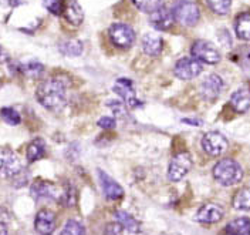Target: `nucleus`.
Listing matches in <instances>:
<instances>
[{
	"instance_id": "nucleus-1",
	"label": "nucleus",
	"mask_w": 250,
	"mask_h": 235,
	"mask_svg": "<svg viewBox=\"0 0 250 235\" xmlns=\"http://www.w3.org/2000/svg\"><path fill=\"white\" fill-rule=\"evenodd\" d=\"M37 101L47 110L59 111L67 104V84L62 78H48L36 90Z\"/></svg>"
},
{
	"instance_id": "nucleus-2",
	"label": "nucleus",
	"mask_w": 250,
	"mask_h": 235,
	"mask_svg": "<svg viewBox=\"0 0 250 235\" xmlns=\"http://www.w3.org/2000/svg\"><path fill=\"white\" fill-rule=\"evenodd\" d=\"M213 177L220 186L232 187L242 181L243 170L237 161H234L232 158H223L215 164Z\"/></svg>"
},
{
	"instance_id": "nucleus-3",
	"label": "nucleus",
	"mask_w": 250,
	"mask_h": 235,
	"mask_svg": "<svg viewBox=\"0 0 250 235\" xmlns=\"http://www.w3.org/2000/svg\"><path fill=\"white\" fill-rule=\"evenodd\" d=\"M172 15L173 19L181 23L185 27H192L195 26L199 19H201V12L199 7L190 1V0H179L175 3L173 9H172Z\"/></svg>"
},
{
	"instance_id": "nucleus-4",
	"label": "nucleus",
	"mask_w": 250,
	"mask_h": 235,
	"mask_svg": "<svg viewBox=\"0 0 250 235\" xmlns=\"http://www.w3.org/2000/svg\"><path fill=\"white\" fill-rule=\"evenodd\" d=\"M23 171L19 156L10 148H0V177L13 178Z\"/></svg>"
},
{
	"instance_id": "nucleus-5",
	"label": "nucleus",
	"mask_w": 250,
	"mask_h": 235,
	"mask_svg": "<svg viewBox=\"0 0 250 235\" xmlns=\"http://www.w3.org/2000/svg\"><path fill=\"white\" fill-rule=\"evenodd\" d=\"M192 168V157L189 153H178L173 157L168 167V178L172 183H178L185 178L188 172Z\"/></svg>"
},
{
	"instance_id": "nucleus-6",
	"label": "nucleus",
	"mask_w": 250,
	"mask_h": 235,
	"mask_svg": "<svg viewBox=\"0 0 250 235\" xmlns=\"http://www.w3.org/2000/svg\"><path fill=\"white\" fill-rule=\"evenodd\" d=\"M192 56L199 60L201 63H206V64H216L220 62V53L216 47L212 43L206 42V40H196L192 48H190Z\"/></svg>"
},
{
	"instance_id": "nucleus-7",
	"label": "nucleus",
	"mask_w": 250,
	"mask_h": 235,
	"mask_svg": "<svg viewBox=\"0 0 250 235\" xmlns=\"http://www.w3.org/2000/svg\"><path fill=\"white\" fill-rule=\"evenodd\" d=\"M109 37L115 46L128 48L135 42V31L125 23H115L109 27Z\"/></svg>"
},
{
	"instance_id": "nucleus-8",
	"label": "nucleus",
	"mask_w": 250,
	"mask_h": 235,
	"mask_svg": "<svg viewBox=\"0 0 250 235\" xmlns=\"http://www.w3.org/2000/svg\"><path fill=\"white\" fill-rule=\"evenodd\" d=\"M228 147H229V142L226 140V137L218 131H210L203 136L202 148L209 156H222L228 150Z\"/></svg>"
},
{
	"instance_id": "nucleus-9",
	"label": "nucleus",
	"mask_w": 250,
	"mask_h": 235,
	"mask_svg": "<svg viewBox=\"0 0 250 235\" xmlns=\"http://www.w3.org/2000/svg\"><path fill=\"white\" fill-rule=\"evenodd\" d=\"M173 73L181 80H192L202 73V64L195 57H182L175 64Z\"/></svg>"
},
{
	"instance_id": "nucleus-10",
	"label": "nucleus",
	"mask_w": 250,
	"mask_h": 235,
	"mask_svg": "<svg viewBox=\"0 0 250 235\" xmlns=\"http://www.w3.org/2000/svg\"><path fill=\"white\" fill-rule=\"evenodd\" d=\"M60 191L53 183L46 180H36L30 187L31 197L37 201L42 200H57L60 198Z\"/></svg>"
},
{
	"instance_id": "nucleus-11",
	"label": "nucleus",
	"mask_w": 250,
	"mask_h": 235,
	"mask_svg": "<svg viewBox=\"0 0 250 235\" xmlns=\"http://www.w3.org/2000/svg\"><path fill=\"white\" fill-rule=\"evenodd\" d=\"M223 87H225V83L218 74H209L202 80L201 87H199V93L205 100L213 101L223 92Z\"/></svg>"
},
{
	"instance_id": "nucleus-12",
	"label": "nucleus",
	"mask_w": 250,
	"mask_h": 235,
	"mask_svg": "<svg viewBox=\"0 0 250 235\" xmlns=\"http://www.w3.org/2000/svg\"><path fill=\"white\" fill-rule=\"evenodd\" d=\"M98 178H100V184H101L103 192L107 200L117 201L124 197V188L121 187L112 177H109L107 172L98 170Z\"/></svg>"
},
{
	"instance_id": "nucleus-13",
	"label": "nucleus",
	"mask_w": 250,
	"mask_h": 235,
	"mask_svg": "<svg viewBox=\"0 0 250 235\" xmlns=\"http://www.w3.org/2000/svg\"><path fill=\"white\" fill-rule=\"evenodd\" d=\"M223 208L218 205V204L208 203L202 205L198 211H196V215L195 219L198 222H202V224H215L219 222L220 219L223 218Z\"/></svg>"
},
{
	"instance_id": "nucleus-14",
	"label": "nucleus",
	"mask_w": 250,
	"mask_h": 235,
	"mask_svg": "<svg viewBox=\"0 0 250 235\" xmlns=\"http://www.w3.org/2000/svg\"><path fill=\"white\" fill-rule=\"evenodd\" d=\"M34 228L40 235H51L56 230V215L50 210H40L34 219Z\"/></svg>"
},
{
	"instance_id": "nucleus-15",
	"label": "nucleus",
	"mask_w": 250,
	"mask_h": 235,
	"mask_svg": "<svg viewBox=\"0 0 250 235\" xmlns=\"http://www.w3.org/2000/svg\"><path fill=\"white\" fill-rule=\"evenodd\" d=\"M114 92L118 94L125 103L129 106V107H138L141 106V103L137 98V94H135V90H134V86L129 80L126 78H120L117 80L115 86H114Z\"/></svg>"
},
{
	"instance_id": "nucleus-16",
	"label": "nucleus",
	"mask_w": 250,
	"mask_h": 235,
	"mask_svg": "<svg viewBox=\"0 0 250 235\" xmlns=\"http://www.w3.org/2000/svg\"><path fill=\"white\" fill-rule=\"evenodd\" d=\"M173 15L171 10H168L164 6H159L154 12H151L149 15V23L152 24V27H155L156 30H168L171 29L173 24Z\"/></svg>"
},
{
	"instance_id": "nucleus-17",
	"label": "nucleus",
	"mask_w": 250,
	"mask_h": 235,
	"mask_svg": "<svg viewBox=\"0 0 250 235\" xmlns=\"http://www.w3.org/2000/svg\"><path fill=\"white\" fill-rule=\"evenodd\" d=\"M141 46H142V50H144L145 54L155 57V56L161 54L164 43H162V39L156 33H146L142 37V45Z\"/></svg>"
},
{
	"instance_id": "nucleus-18",
	"label": "nucleus",
	"mask_w": 250,
	"mask_h": 235,
	"mask_svg": "<svg viewBox=\"0 0 250 235\" xmlns=\"http://www.w3.org/2000/svg\"><path fill=\"white\" fill-rule=\"evenodd\" d=\"M230 106L237 113H245L250 110V89L243 87L236 90L230 97Z\"/></svg>"
},
{
	"instance_id": "nucleus-19",
	"label": "nucleus",
	"mask_w": 250,
	"mask_h": 235,
	"mask_svg": "<svg viewBox=\"0 0 250 235\" xmlns=\"http://www.w3.org/2000/svg\"><path fill=\"white\" fill-rule=\"evenodd\" d=\"M62 16H64V19H65L70 24H73V26L81 24L83 20H84V12H83L81 6L78 4L76 0L67 1Z\"/></svg>"
},
{
	"instance_id": "nucleus-20",
	"label": "nucleus",
	"mask_w": 250,
	"mask_h": 235,
	"mask_svg": "<svg viewBox=\"0 0 250 235\" xmlns=\"http://www.w3.org/2000/svg\"><path fill=\"white\" fill-rule=\"evenodd\" d=\"M225 231L228 235H250V218L240 217L233 219L226 225Z\"/></svg>"
},
{
	"instance_id": "nucleus-21",
	"label": "nucleus",
	"mask_w": 250,
	"mask_h": 235,
	"mask_svg": "<svg viewBox=\"0 0 250 235\" xmlns=\"http://www.w3.org/2000/svg\"><path fill=\"white\" fill-rule=\"evenodd\" d=\"M46 154V142L43 139H34L29 144L26 156H27V161L29 163H34L39 161L40 158H43Z\"/></svg>"
},
{
	"instance_id": "nucleus-22",
	"label": "nucleus",
	"mask_w": 250,
	"mask_h": 235,
	"mask_svg": "<svg viewBox=\"0 0 250 235\" xmlns=\"http://www.w3.org/2000/svg\"><path fill=\"white\" fill-rule=\"evenodd\" d=\"M234 31L239 39L250 40V12L237 16L234 22Z\"/></svg>"
},
{
	"instance_id": "nucleus-23",
	"label": "nucleus",
	"mask_w": 250,
	"mask_h": 235,
	"mask_svg": "<svg viewBox=\"0 0 250 235\" xmlns=\"http://www.w3.org/2000/svg\"><path fill=\"white\" fill-rule=\"evenodd\" d=\"M115 218H117V221L124 227L126 231H129L131 234L140 233V222L134 218L132 215H129L128 212H125V211H117V212H115Z\"/></svg>"
},
{
	"instance_id": "nucleus-24",
	"label": "nucleus",
	"mask_w": 250,
	"mask_h": 235,
	"mask_svg": "<svg viewBox=\"0 0 250 235\" xmlns=\"http://www.w3.org/2000/svg\"><path fill=\"white\" fill-rule=\"evenodd\" d=\"M233 207L240 211H250V188H243L233 197Z\"/></svg>"
},
{
	"instance_id": "nucleus-25",
	"label": "nucleus",
	"mask_w": 250,
	"mask_h": 235,
	"mask_svg": "<svg viewBox=\"0 0 250 235\" xmlns=\"http://www.w3.org/2000/svg\"><path fill=\"white\" fill-rule=\"evenodd\" d=\"M59 48H60V51H62V54L70 56V57H76V56H80V54L83 53L84 46H83V43L78 42V40H68V42L62 43V45L59 46Z\"/></svg>"
},
{
	"instance_id": "nucleus-26",
	"label": "nucleus",
	"mask_w": 250,
	"mask_h": 235,
	"mask_svg": "<svg viewBox=\"0 0 250 235\" xmlns=\"http://www.w3.org/2000/svg\"><path fill=\"white\" fill-rule=\"evenodd\" d=\"M208 6L216 15H228L232 7V0H206Z\"/></svg>"
},
{
	"instance_id": "nucleus-27",
	"label": "nucleus",
	"mask_w": 250,
	"mask_h": 235,
	"mask_svg": "<svg viewBox=\"0 0 250 235\" xmlns=\"http://www.w3.org/2000/svg\"><path fill=\"white\" fill-rule=\"evenodd\" d=\"M0 117L4 123H7L9 125H17L21 123L20 114L12 107H3L0 110Z\"/></svg>"
},
{
	"instance_id": "nucleus-28",
	"label": "nucleus",
	"mask_w": 250,
	"mask_h": 235,
	"mask_svg": "<svg viewBox=\"0 0 250 235\" xmlns=\"http://www.w3.org/2000/svg\"><path fill=\"white\" fill-rule=\"evenodd\" d=\"M60 235H85V228L76 219H68Z\"/></svg>"
},
{
	"instance_id": "nucleus-29",
	"label": "nucleus",
	"mask_w": 250,
	"mask_h": 235,
	"mask_svg": "<svg viewBox=\"0 0 250 235\" xmlns=\"http://www.w3.org/2000/svg\"><path fill=\"white\" fill-rule=\"evenodd\" d=\"M76 189L73 186H65L64 188H62L60 191V198H59V203H62V205L65 207H73L76 204Z\"/></svg>"
},
{
	"instance_id": "nucleus-30",
	"label": "nucleus",
	"mask_w": 250,
	"mask_h": 235,
	"mask_svg": "<svg viewBox=\"0 0 250 235\" xmlns=\"http://www.w3.org/2000/svg\"><path fill=\"white\" fill-rule=\"evenodd\" d=\"M21 71L29 77H39L44 71V67L40 63H27L21 67Z\"/></svg>"
},
{
	"instance_id": "nucleus-31",
	"label": "nucleus",
	"mask_w": 250,
	"mask_h": 235,
	"mask_svg": "<svg viewBox=\"0 0 250 235\" xmlns=\"http://www.w3.org/2000/svg\"><path fill=\"white\" fill-rule=\"evenodd\" d=\"M44 4H46L47 10L50 13L56 16H60L64 13V9H65V0H44Z\"/></svg>"
},
{
	"instance_id": "nucleus-32",
	"label": "nucleus",
	"mask_w": 250,
	"mask_h": 235,
	"mask_svg": "<svg viewBox=\"0 0 250 235\" xmlns=\"http://www.w3.org/2000/svg\"><path fill=\"white\" fill-rule=\"evenodd\" d=\"M132 3L142 12L151 13V12H154L155 9L159 7L161 0H132Z\"/></svg>"
},
{
	"instance_id": "nucleus-33",
	"label": "nucleus",
	"mask_w": 250,
	"mask_h": 235,
	"mask_svg": "<svg viewBox=\"0 0 250 235\" xmlns=\"http://www.w3.org/2000/svg\"><path fill=\"white\" fill-rule=\"evenodd\" d=\"M124 230L125 228L118 222V221L109 222V224H107L105 230H104V235H123Z\"/></svg>"
},
{
	"instance_id": "nucleus-34",
	"label": "nucleus",
	"mask_w": 250,
	"mask_h": 235,
	"mask_svg": "<svg viewBox=\"0 0 250 235\" xmlns=\"http://www.w3.org/2000/svg\"><path fill=\"white\" fill-rule=\"evenodd\" d=\"M97 125L101 127V128H104V130H114L117 123H115V120H114L112 117H101V118L97 121Z\"/></svg>"
},
{
	"instance_id": "nucleus-35",
	"label": "nucleus",
	"mask_w": 250,
	"mask_h": 235,
	"mask_svg": "<svg viewBox=\"0 0 250 235\" xmlns=\"http://www.w3.org/2000/svg\"><path fill=\"white\" fill-rule=\"evenodd\" d=\"M0 235H9V231H7V227L3 224V222H0Z\"/></svg>"
},
{
	"instance_id": "nucleus-36",
	"label": "nucleus",
	"mask_w": 250,
	"mask_h": 235,
	"mask_svg": "<svg viewBox=\"0 0 250 235\" xmlns=\"http://www.w3.org/2000/svg\"><path fill=\"white\" fill-rule=\"evenodd\" d=\"M4 59V54H3V51H1V48H0V62Z\"/></svg>"
}]
</instances>
